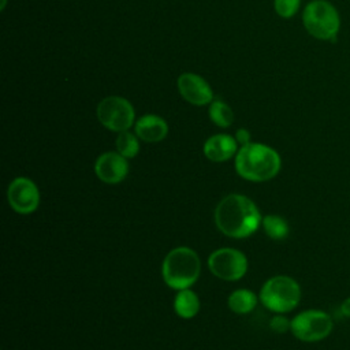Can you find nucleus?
Returning a JSON list of instances; mask_svg holds the SVG:
<instances>
[{
  "mask_svg": "<svg viewBox=\"0 0 350 350\" xmlns=\"http://www.w3.org/2000/svg\"><path fill=\"white\" fill-rule=\"evenodd\" d=\"M167 133L165 120L157 115H145L135 123V134L145 142H159L165 138Z\"/></svg>",
  "mask_w": 350,
  "mask_h": 350,
  "instance_id": "ddd939ff",
  "label": "nucleus"
},
{
  "mask_svg": "<svg viewBox=\"0 0 350 350\" xmlns=\"http://www.w3.org/2000/svg\"><path fill=\"white\" fill-rule=\"evenodd\" d=\"M98 122L111 131H126L134 123V108L131 103L119 96L103 98L97 105Z\"/></svg>",
  "mask_w": 350,
  "mask_h": 350,
  "instance_id": "0eeeda50",
  "label": "nucleus"
},
{
  "mask_svg": "<svg viewBox=\"0 0 350 350\" xmlns=\"http://www.w3.org/2000/svg\"><path fill=\"white\" fill-rule=\"evenodd\" d=\"M301 299V287L298 282L286 275L269 278L260 290L261 304L271 312H291Z\"/></svg>",
  "mask_w": 350,
  "mask_h": 350,
  "instance_id": "39448f33",
  "label": "nucleus"
},
{
  "mask_svg": "<svg viewBox=\"0 0 350 350\" xmlns=\"http://www.w3.org/2000/svg\"><path fill=\"white\" fill-rule=\"evenodd\" d=\"M262 228L265 231V234L275 241H282L284 238H287L288 232H290V227L288 223L284 217L279 216V215H267L262 217Z\"/></svg>",
  "mask_w": 350,
  "mask_h": 350,
  "instance_id": "dca6fc26",
  "label": "nucleus"
},
{
  "mask_svg": "<svg viewBox=\"0 0 350 350\" xmlns=\"http://www.w3.org/2000/svg\"><path fill=\"white\" fill-rule=\"evenodd\" d=\"M262 221L256 204L242 194L224 197L215 209L216 227L227 237L246 238L257 231Z\"/></svg>",
  "mask_w": 350,
  "mask_h": 350,
  "instance_id": "f257e3e1",
  "label": "nucleus"
},
{
  "mask_svg": "<svg viewBox=\"0 0 350 350\" xmlns=\"http://www.w3.org/2000/svg\"><path fill=\"white\" fill-rule=\"evenodd\" d=\"M116 150L126 159H133L139 150V142L129 130L120 131L116 138Z\"/></svg>",
  "mask_w": 350,
  "mask_h": 350,
  "instance_id": "a211bd4d",
  "label": "nucleus"
},
{
  "mask_svg": "<svg viewBox=\"0 0 350 350\" xmlns=\"http://www.w3.org/2000/svg\"><path fill=\"white\" fill-rule=\"evenodd\" d=\"M238 152V142L228 134H216L204 144V154L216 163L227 161Z\"/></svg>",
  "mask_w": 350,
  "mask_h": 350,
  "instance_id": "f8f14e48",
  "label": "nucleus"
},
{
  "mask_svg": "<svg viewBox=\"0 0 350 350\" xmlns=\"http://www.w3.org/2000/svg\"><path fill=\"white\" fill-rule=\"evenodd\" d=\"M340 312H342L343 316L350 317V297H347V298L342 302V305H340Z\"/></svg>",
  "mask_w": 350,
  "mask_h": 350,
  "instance_id": "4be33fe9",
  "label": "nucleus"
},
{
  "mask_svg": "<svg viewBox=\"0 0 350 350\" xmlns=\"http://www.w3.org/2000/svg\"><path fill=\"white\" fill-rule=\"evenodd\" d=\"M211 272L227 282L239 280L247 271L246 256L237 249L223 247L215 250L208 258Z\"/></svg>",
  "mask_w": 350,
  "mask_h": 350,
  "instance_id": "6e6552de",
  "label": "nucleus"
},
{
  "mask_svg": "<svg viewBox=\"0 0 350 350\" xmlns=\"http://www.w3.org/2000/svg\"><path fill=\"white\" fill-rule=\"evenodd\" d=\"M209 118L216 126L228 127L234 120V113L224 101L215 100L209 107Z\"/></svg>",
  "mask_w": 350,
  "mask_h": 350,
  "instance_id": "f3484780",
  "label": "nucleus"
},
{
  "mask_svg": "<svg viewBox=\"0 0 350 350\" xmlns=\"http://www.w3.org/2000/svg\"><path fill=\"white\" fill-rule=\"evenodd\" d=\"M7 198L15 212L29 215L34 212L40 204V191L31 179L18 176L10 183Z\"/></svg>",
  "mask_w": 350,
  "mask_h": 350,
  "instance_id": "1a4fd4ad",
  "label": "nucleus"
},
{
  "mask_svg": "<svg viewBox=\"0 0 350 350\" xmlns=\"http://www.w3.org/2000/svg\"><path fill=\"white\" fill-rule=\"evenodd\" d=\"M178 89L180 96L194 105H205L213 100L209 83L200 75L183 72L178 78Z\"/></svg>",
  "mask_w": 350,
  "mask_h": 350,
  "instance_id": "9b49d317",
  "label": "nucleus"
},
{
  "mask_svg": "<svg viewBox=\"0 0 350 350\" xmlns=\"http://www.w3.org/2000/svg\"><path fill=\"white\" fill-rule=\"evenodd\" d=\"M5 1H7V0H1V10H4V7H5Z\"/></svg>",
  "mask_w": 350,
  "mask_h": 350,
  "instance_id": "5701e85b",
  "label": "nucleus"
},
{
  "mask_svg": "<svg viewBox=\"0 0 350 350\" xmlns=\"http://www.w3.org/2000/svg\"><path fill=\"white\" fill-rule=\"evenodd\" d=\"M302 23L316 40L335 41L340 30V15L332 3L312 0L302 11Z\"/></svg>",
  "mask_w": 350,
  "mask_h": 350,
  "instance_id": "20e7f679",
  "label": "nucleus"
},
{
  "mask_svg": "<svg viewBox=\"0 0 350 350\" xmlns=\"http://www.w3.org/2000/svg\"><path fill=\"white\" fill-rule=\"evenodd\" d=\"M201 269L198 254L186 246L172 249L164 258L161 275L167 286L175 290L189 288L198 279Z\"/></svg>",
  "mask_w": 350,
  "mask_h": 350,
  "instance_id": "7ed1b4c3",
  "label": "nucleus"
},
{
  "mask_svg": "<svg viewBox=\"0 0 350 350\" xmlns=\"http://www.w3.org/2000/svg\"><path fill=\"white\" fill-rule=\"evenodd\" d=\"M175 313L183 319L194 317L200 310V299L197 294L189 288L179 290L174 299Z\"/></svg>",
  "mask_w": 350,
  "mask_h": 350,
  "instance_id": "4468645a",
  "label": "nucleus"
},
{
  "mask_svg": "<svg viewBox=\"0 0 350 350\" xmlns=\"http://www.w3.org/2000/svg\"><path fill=\"white\" fill-rule=\"evenodd\" d=\"M269 328L276 334H283L291 328V320L284 317L283 313H276V316L269 320Z\"/></svg>",
  "mask_w": 350,
  "mask_h": 350,
  "instance_id": "aec40b11",
  "label": "nucleus"
},
{
  "mask_svg": "<svg viewBox=\"0 0 350 350\" xmlns=\"http://www.w3.org/2000/svg\"><path fill=\"white\" fill-rule=\"evenodd\" d=\"M279 153L264 144L250 142L241 146L235 156V170L239 176L252 182L272 179L280 170Z\"/></svg>",
  "mask_w": 350,
  "mask_h": 350,
  "instance_id": "f03ea898",
  "label": "nucleus"
},
{
  "mask_svg": "<svg viewBox=\"0 0 350 350\" xmlns=\"http://www.w3.org/2000/svg\"><path fill=\"white\" fill-rule=\"evenodd\" d=\"M301 0H273L275 11L282 18H291L299 10Z\"/></svg>",
  "mask_w": 350,
  "mask_h": 350,
  "instance_id": "6ab92c4d",
  "label": "nucleus"
},
{
  "mask_svg": "<svg viewBox=\"0 0 350 350\" xmlns=\"http://www.w3.org/2000/svg\"><path fill=\"white\" fill-rule=\"evenodd\" d=\"M257 305V297L247 288H238L228 295V308L237 314H247Z\"/></svg>",
  "mask_w": 350,
  "mask_h": 350,
  "instance_id": "2eb2a0df",
  "label": "nucleus"
},
{
  "mask_svg": "<svg viewBox=\"0 0 350 350\" xmlns=\"http://www.w3.org/2000/svg\"><path fill=\"white\" fill-rule=\"evenodd\" d=\"M94 172L104 183L115 185L122 182L129 172V163L119 152H105L94 163Z\"/></svg>",
  "mask_w": 350,
  "mask_h": 350,
  "instance_id": "9d476101",
  "label": "nucleus"
},
{
  "mask_svg": "<svg viewBox=\"0 0 350 350\" xmlns=\"http://www.w3.org/2000/svg\"><path fill=\"white\" fill-rule=\"evenodd\" d=\"M334 329L331 316L319 309H308L291 320V334L302 342H319L325 339Z\"/></svg>",
  "mask_w": 350,
  "mask_h": 350,
  "instance_id": "423d86ee",
  "label": "nucleus"
},
{
  "mask_svg": "<svg viewBox=\"0 0 350 350\" xmlns=\"http://www.w3.org/2000/svg\"><path fill=\"white\" fill-rule=\"evenodd\" d=\"M235 139L238 144H241V146L247 145V144H250V134L246 129H239V130H237Z\"/></svg>",
  "mask_w": 350,
  "mask_h": 350,
  "instance_id": "412c9836",
  "label": "nucleus"
}]
</instances>
